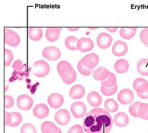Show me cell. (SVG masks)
Instances as JSON below:
<instances>
[{
  "label": "cell",
  "mask_w": 148,
  "mask_h": 133,
  "mask_svg": "<svg viewBox=\"0 0 148 133\" xmlns=\"http://www.w3.org/2000/svg\"><path fill=\"white\" fill-rule=\"evenodd\" d=\"M14 59L13 53L10 50L5 49L4 51V63L5 66H10Z\"/></svg>",
  "instance_id": "cell-33"
},
{
  "label": "cell",
  "mask_w": 148,
  "mask_h": 133,
  "mask_svg": "<svg viewBox=\"0 0 148 133\" xmlns=\"http://www.w3.org/2000/svg\"><path fill=\"white\" fill-rule=\"evenodd\" d=\"M136 29L137 28H121L119 32L120 36L125 40H130L136 35Z\"/></svg>",
  "instance_id": "cell-23"
},
{
  "label": "cell",
  "mask_w": 148,
  "mask_h": 133,
  "mask_svg": "<svg viewBox=\"0 0 148 133\" xmlns=\"http://www.w3.org/2000/svg\"><path fill=\"white\" fill-rule=\"evenodd\" d=\"M81 59L84 65L90 70L93 69L99 62V57L94 53L85 55Z\"/></svg>",
  "instance_id": "cell-8"
},
{
  "label": "cell",
  "mask_w": 148,
  "mask_h": 133,
  "mask_svg": "<svg viewBox=\"0 0 148 133\" xmlns=\"http://www.w3.org/2000/svg\"><path fill=\"white\" fill-rule=\"evenodd\" d=\"M48 104L54 109L61 107L64 103V98L62 95L57 93L51 94L47 99Z\"/></svg>",
  "instance_id": "cell-15"
},
{
  "label": "cell",
  "mask_w": 148,
  "mask_h": 133,
  "mask_svg": "<svg viewBox=\"0 0 148 133\" xmlns=\"http://www.w3.org/2000/svg\"><path fill=\"white\" fill-rule=\"evenodd\" d=\"M21 133H37L35 127L30 124H24L21 129Z\"/></svg>",
  "instance_id": "cell-36"
},
{
  "label": "cell",
  "mask_w": 148,
  "mask_h": 133,
  "mask_svg": "<svg viewBox=\"0 0 148 133\" xmlns=\"http://www.w3.org/2000/svg\"><path fill=\"white\" fill-rule=\"evenodd\" d=\"M12 121V115L11 113L8 112H5V124L6 126H10Z\"/></svg>",
  "instance_id": "cell-42"
},
{
  "label": "cell",
  "mask_w": 148,
  "mask_h": 133,
  "mask_svg": "<svg viewBox=\"0 0 148 133\" xmlns=\"http://www.w3.org/2000/svg\"><path fill=\"white\" fill-rule=\"evenodd\" d=\"M33 72L38 78H43L48 75L50 71V67L47 62L39 60L34 63L33 65Z\"/></svg>",
  "instance_id": "cell-2"
},
{
  "label": "cell",
  "mask_w": 148,
  "mask_h": 133,
  "mask_svg": "<svg viewBox=\"0 0 148 133\" xmlns=\"http://www.w3.org/2000/svg\"><path fill=\"white\" fill-rule=\"evenodd\" d=\"M114 121L117 126L120 127H125L129 124V116L124 112H119L115 115Z\"/></svg>",
  "instance_id": "cell-20"
},
{
  "label": "cell",
  "mask_w": 148,
  "mask_h": 133,
  "mask_svg": "<svg viewBox=\"0 0 148 133\" xmlns=\"http://www.w3.org/2000/svg\"><path fill=\"white\" fill-rule=\"evenodd\" d=\"M42 54L43 57L49 60L55 61L61 56V52L60 49L55 46L46 47L42 50Z\"/></svg>",
  "instance_id": "cell-4"
},
{
  "label": "cell",
  "mask_w": 148,
  "mask_h": 133,
  "mask_svg": "<svg viewBox=\"0 0 148 133\" xmlns=\"http://www.w3.org/2000/svg\"><path fill=\"white\" fill-rule=\"evenodd\" d=\"M146 47H148V45H145Z\"/></svg>",
  "instance_id": "cell-48"
},
{
  "label": "cell",
  "mask_w": 148,
  "mask_h": 133,
  "mask_svg": "<svg viewBox=\"0 0 148 133\" xmlns=\"http://www.w3.org/2000/svg\"><path fill=\"white\" fill-rule=\"evenodd\" d=\"M22 63L23 62H22V60H19V59L15 60L12 66V68L14 69L15 71H17V72H20L23 70V68L22 65Z\"/></svg>",
  "instance_id": "cell-41"
},
{
  "label": "cell",
  "mask_w": 148,
  "mask_h": 133,
  "mask_svg": "<svg viewBox=\"0 0 148 133\" xmlns=\"http://www.w3.org/2000/svg\"><path fill=\"white\" fill-rule=\"evenodd\" d=\"M87 100L89 104L95 107H99L101 104L102 99L100 95L96 91H92L87 96Z\"/></svg>",
  "instance_id": "cell-19"
},
{
  "label": "cell",
  "mask_w": 148,
  "mask_h": 133,
  "mask_svg": "<svg viewBox=\"0 0 148 133\" xmlns=\"http://www.w3.org/2000/svg\"><path fill=\"white\" fill-rule=\"evenodd\" d=\"M114 67L115 71L117 73L124 74L128 72L130 65L127 60L121 59L116 61Z\"/></svg>",
  "instance_id": "cell-21"
},
{
  "label": "cell",
  "mask_w": 148,
  "mask_h": 133,
  "mask_svg": "<svg viewBox=\"0 0 148 133\" xmlns=\"http://www.w3.org/2000/svg\"><path fill=\"white\" fill-rule=\"evenodd\" d=\"M68 133H84L83 128L80 125H75L70 128Z\"/></svg>",
  "instance_id": "cell-40"
},
{
  "label": "cell",
  "mask_w": 148,
  "mask_h": 133,
  "mask_svg": "<svg viewBox=\"0 0 148 133\" xmlns=\"http://www.w3.org/2000/svg\"><path fill=\"white\" fill-rule=\"evenodd\" d=\"M128 47L126 43L121 41H117L112 46V53L116 57H123L128 52Z\"/></svg>",
  "instance_id": "cell-11"
},
{
  "label": "cell",
  "mask_w": 148,
  "mask_h": 133,
  "mask_svg": "<svg viewBox=\"0 0 148 133\" xmlns=\"http://www.w3.org/2000/svg\"><path fill=\"white\" fill-rule=\"evenodd\" d=\"M78 41V39L75 36H68L66 39L65 41L66 46L70 50H77V43Z\"/></svg>",
  "instance_id": "cell-29"
},
{
  "label": "cell",
  "mask_w": 148,
  "mask_h": 133,
  "mask_svg": "<svg viewBox=\"0 0 148 133\" xmlns=\"http://www.w3.org/2000/svg\"><path fill=\"white\" fill-rule=\"evenodd\" d=\"M137 95L142 99H148V89L144 93H137Z\"/></svg>",
  "instance_id": "cell-43"
},
{
  "label": "cell",
  "mask_w": 148,
  "mask_h": 133,
  "mask_svg": "<svg viewBox=\"0 0 148 133\" xmlns=\"http://www.w3.org/2000/svg\"><path fill=\"white\" fill-rule=\"evenodd\" d=\"M109 71L105 68L100 67L93 72V77L96 80L103 81L108 78Z\"/></svg>",
  "instance_id": "cell-22"
},
{
  "label": "cell",
  "mask_w": 148,
  "mask_h": 133,
  "mask_svg": "<svg viewBox=\"0 0 148 133\" xmlns=\"http://www.w3.org/2000/svg\"><path fill=\"white\" fill-rule=\"evenodd\" d=\"M57 133H62V130L60 128H59L58 129V130L57 132Z\"/></svg>",
  "instance_id": "cell-47"
},
{
  "label": "cell",
  "mask_w": 148,
  "mask_h": 133,
  "mask_svg": "<svg viewBox=\"0 0 148 133\" xmlns=\"http://www.w3.org/2000/svg\"><path fill=\"white\" fill-rule=\"evenodd\" d=\"M113 119L108 111L100 108L90 110L84 117L83 126L87 133H109Z\"/></svg>",
  "instance_id": "cell-1"
},
{
  "label": "cell",
  "mask_w": 148,
  "mask_h": 133,
  "mask_svg": "<svg viewBox=\"0 0 148 133\" xmlns=\"http://www.w3.org/2000/svg\"><path fill=\"white\" fill-rule=\"evenodd\" d=\"M34 101L29 95L23 94L18 96L17 99V105L21 110L27 111L32 107Z\"/></svg>",
  "instance_id": "cell-7"
},
{
  "label": "cell",
  "mask_w": 148,
  "mask_h": 133,
  "mask_svg": "<svg viewBox=\"0 0 148 133\" xmlns=\"http://www.w3.org/2000/svg\"><path fill=\"white\" fill-rule=\"evenodd\" d=\"M48 106L44 103L37 104L33 111L34 115L39 119H43L47 117L49 114Z\"/></svg>",
  "instance_id": "cell-14"
},
{
  "label": "cell",
  "mask_w": 148,
  "mask_h": 133,
  "mask_svg": "<svg viewBox=\"0 0 148 133\" xmlns=\"http://www.w3.org/2000/svg\"><path fill=\"white\" fill-rule=\"evenodd\" d=\"M14 100L10 95L5 96V107L6 109L11 108L14 106Z\"/></svg>",
  "instance_id": "cell-39"
},
{
  "label": "cell",
  "mask_w": 148,
  "mask_h": 133,
  "mask_svg": "<svg viewBox=\"0 0 148 133\" xmlns=\"http://www.w3.org/2000/svg\"><path fill=\"white\" fill-rule=\"evenodd\" d=\"M12 115V121L9 126L15 127L18 126L22 121V115L20 113L17 112H14L11 113Z\"/></svg>",
  "instance_id": "cell-32"
},
{
  "label": "cell",
  "mask_w": 148,
  "mask_h": 133,
  "mask_svg": "<svg viewBox=\"0 0 148 133\" xmlns=\"http://www.w3.org/2000/svg\"><path fill=\"white\" fill-rule=\"evenodd\" d=\"M76 77H77V74H76V72L75 70H73V72L71 76L68 77L67 78H61L62 81L65 84H70L74 83L76 80Z\"/></svg>",
  "instance_id": "cell-38"
},
{
  "label": "cell",
  "mask_w": 148,
  "mask_h": 133,
  "mask_svg": "<svg viewBox=\"0 0 148 133\" xmlns=\"http://www.w3.org/2000/svg\"><path fill=\"white\" fill-rule=\"evenodd\" d=\"M77 69L80 74L84 76H89L93 73V69L90 70L87 68L83 64L82 59H80L78 63Z\"/></svg>",
  "instance_id": "cell-31"
},
{
  "label": "cell",
  "mask_w": 148,
  "mask_h": 133,
  "mask_svg": "<svg viewBox=\"0 0 148 133\" xmlns=\"http://www.w3.org/2000/svg\"><path fill=\"white\" fill-rule=\"evenodd\" d=\"M139 117L143 119L148 120V104L141 103L138 108Z\"/></svg>",
  "instance_id": "cell-30"
},
{
  "label": "cell",
  "mask_w": 148,
  "mask_h": 133,
  "mask_svg": "<svg viewBox=\"0 0 148 133\" xmlns=\"http://www.w3.org/2000/svg\"><path fill=\"white\" fill-rule=\"evenodd\" d=\"M141 103L140 102H136L130 105L129 107V112L131 115L134 117H139L138 114V108L140 104Z\"/></svg>",
  "instance_id": "cell-35"
},
{
  "label": "cell",
  "mask_w": 148,
  "mask_h": 133,
  "mask_svg": "<svg viewBox=\"0 0 148 133\" xmlns=\"http://www.w3.org/2000/svg\"><path fill=\"white\" fill-rule=\"evenodd\" d=\"M86 106L82 102H74L71 106V111L75 117L80 119L84 116L86 112Z\"/></svg>",
  "instance_id": "cell-6"
},
{
  "label": "cell",
  "mask_w": 148,
  "mask_h": 133,
  "mask_svg": "<svg viewBox=\"0 0 148 133\" xmlns=\"http://www.w3.org/2000/svg\"><path fill=\"white\" fill-rule=\"evenodd\" d=\"M98 46L102 49H108L112 42L111 35L106 32H102L98 36L97 39Z\"/></svg>",
  "instance_id": "cell-12"
},
{
  "label": "cell",
  "mask_w": 148,
  "mask_h": 133,
  "mask_svg": "<svg viewBox=\"0 0 148 133\" xmlns=\"http://www.w3.org/2000/svg\"><path fill=\"white\" fill-rule=\"evenodd\" d=\"M140 41L145 45H148V28H145L141 31L140 35Z\"/></svg>",
  "instance_id": "cell-37"
},
{
  "label": "cell",
  "mask_w": 148,
  "mask_h": 133,
  "mask_svg": "<svg viewBox=\"0 0 148 133\" xmlns=\"http://www.w3.org/2000/svg\"><path fill=\"white\" fill-rule=\"evenodd\" d=\"M79 29V28H68V29L71 31H77Z\"/></svg>",
  "instance_id": "cell-45"
},
{
  "label": "cell",
  "mask_w": 148,
  "mask_h": 133,
  "mask_svg": "<svg viewBox=\"0 0 148 133\" xmlns=\"http://www.w3.org/2000/svg\"><path fill=\"white\" fill-rule=\"evenodd\" d=\"M104 106L105 109L112 113L116 111L119 108L117 102L112 99H107L104 102Z\"/></svg>",
  "instance_id": "cell-27"
},
{
  "label": "cell",
  "mask_w": 148,
  "mask_h": 133,
  "mask_svg": "<svg viewBox=\"0 0 148 133\" xmlns=\"http://www.w3.org/2000/svg\"><path fill=\"white\" fill-rule=\"evenodd\" d=\"M102 85L105 86L106 88H113L116 84V76L112 72H110L108 78L102 82Z\"/></svg>",
  "instance_id": "cell-28"
},
{
  "label": "cell",
  "mask_w": 148,
  "mask_h": 133,
  "mask_svg": "<svg viewBox=\"0 0 148 133\" xmlns=\"http://www.w3.org/2000/svg\"><path fill=\"white\" fill-rule=\"evenodd\" d=\"M69 112L66 109H61L56 112L55 119L58 124L61 126H65L71 120Z\"/></svg>",
  "instance_id": "cell-10"
},
{
  "label": "cell",
  "mask_w": 148,
  "mask_h": 133,
  "mask_svg": "<svg viewBox=\"0 0 148 133\" xmlns=\"http://www.w3.org/2000/svg\"><path fill=\"white\" fill-rule=\"evenodd\" d=\"M41 129L43 133H57L59 128L53 122L46 121L42 124Z\"/></svg>",
  "instance_id": "cell-25"
},
{
  "label": "cell",
  "mask_w": 148,
  "mask_h": 133,
  "mask_svg": "<svg viewBox=\"0 0 148 133\" xmlns=\"http://www.w3.org/2000/svg\"><path fill=\"white\" fill-rule=\"evenodd\" d=\"M93 48V42L90 38L83 37L77 41V50L82 53L89 52L92 50Z\"/></svg>",
  "instance_id": "cell-13"
},
{
  "label": "cell",
  "mask_w": 148,
  "mask_h": 133,
  "mask_svg": "<svg viewBox=\"0 0 148 133\" xmlns=\"http://www.w3.org/2000/svg\"><path fill=\"white\" fill-rule=\"evenodd\" d=\"M117 88H118V86L117 84L113 88H106L105 86L101 85L100 90L103 95L105 96H109L114 95L117 91Z\"/></svg>",
  "instance_id": "cell-34"
},
{
  "label": "cell",
  "mask_w": 148,
  "mask_h": 133,
  "mask_svg": "<svg viewBox=\"0 0 148 133\" xmlns=\"http://www.w3.org/2000/svg\"><path fill=\"white\" fill-rule=\"evenodd\" d=\"M4 40L5 43L12 47H16L20 43L18 34L10 28H5Z\"/></svg>",
  "instance_id": "cell-3"
},
{
  "label": "cell",
  "mask_w": 148,
  "mask_h": 133,
  "mask_svg": "<svg viewBox=\"0 0 148 133\" xmlns=\"http://www.w3.org/2000/svg\"><path fill=\"white\" fill-rule=\"evenodd\" d=\"M97 28H89L88 29H91V30H95Z\"/></svg>",
  "instance_id": "cell-46"
},
{
  "label": "cell",
  "mask_w": 148,
  "mask_h": 133,
  "mask_svg": "<svg viewBox=\"0 0 148 133\" xmlns=\"http://www.w3.org/2000/svg\"><path fill=\"white\" fill-rule=\"evenodd\" d=\"M62 28L60 27L47 28L46 32V37L50 42H55L60 36V32Z\"/></svg>",
  "instance_id": "cell-17"
},
{
  "label": "cell",
  "mask_w": 148,
  "mask_h": 133,
  "mask_svg": "<svg viewBox=\"0 0 148 133\" xmlns=\"http://www.w3.org/2000/svg\"><path fill=\"white\" fill-rule=\"evenodd\" d=\"M133 88L137 93H144L148 89V82L143 78H137L134 81Z\"/></svg>",
  "instance_id": "cell-16"
},
{
  "label": "cell",
  "mask_w": 148,
  "mask_h": 133,
  "mask_svg": "<svg viewBox=\"0 0 148 133\" xmlns=\"http://www.w3.org/2000/svg\"><path fill=\"white\" fill-rule=\"evenodd\" d=\"M137 69L140 74L143 76H148V59H142L137 63Z\"/></svg>",
  "instance_id": "cell-26"
},
{
  "label": "cell",
  "mask_w": 148,
  "mask_h": 133,
  "mask_svg": "<svg viewBox=\"0 0 148 133\" xmlns=\"http://www.w3.org/2000/svg\"><path fill=\"white\" fill-rule=\"evenodd\" d=\"M29 38L33 41H38L42 36V30L38 27H30L28 28Z\"/></svg>",
  "instance_id": "cell-24"
},
{
  "label": "cell",
  "mask_w": 148,
  "mask_h": 133,
  "mask_svg": "<svg viewBox=\"0 0 148 133\" xmlns=\"http://www.w3.org/2000/svg\"><path fill=\"white\" fill-rule=\"evenodd\" d=\"M85 93V88L80 84H76L72 86L69 91L70 96L74 99L82 98Z\"/></svg>",
  "instance_id": "cell-18"
},
{
  "label": "cell",
  "mask_w": 148,
  "mask_h": 133,
  "mask_svg": "<svg viewBox=\"0 0 148 133\" xmlns=\"http://www.w3.org/2000/svg\"><path fill=\"white\" fill-rule=\"evenodd\" d=\"M117 99L121 104H130L134 100V92L130 89H124L119 92L117 95Z\"/></svg>",
  "instance_id": "cell-9"
},
{
  "label": "cell",
  "mask_w": 148,
  "mask_h": 133,
  "mask_svg": "<svg viewBox=\"0 0 148 133\" xmlns=\"http://www.w3.org/2000/svg\"><path fill=\"white\" fill-rule=\"evenodd\" d=\"M57 70L61 78H67L72 74L74 69L69 63L62 60L58 64Z\"/></svg>",
  "instance_id": "cell-5"
},
{
  "label": "cell",
  "mask_w": 148,
  "mask_h": 133,
  "mask_svg": "<svg viewBox=\"0 0 148 133\" xmlns=\"http://www.w3.org/2000/svg\"><path fill=\"white\" fill-rule=\"evenodd\" d=\"M105 29L110 32H116L118 28H105Z\"/></svg>",
  "instance_id": "cell-44"
}]
</instances>
